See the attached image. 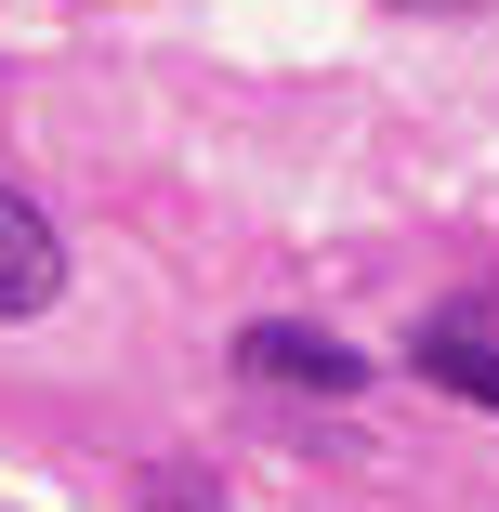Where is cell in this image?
I'll list each match as a JSON object with an SVG mask.
<instances>
[{
  "mask_svg": "<svg viewBox=\"0 0 499 512\" xmlns=\"http://www.w3.org/2000/svg\"><path fill=\"white\" fill-rule=\"evenodd\" d=\"M237 368H250V381H276V394H368V355H355L342 329H303V316L237 329Z\"/></svg>",
  "mask_w": 499,
  "mask_h": 512,
  "instance_id": "6da1fadb",
  "label": "cell"
},
{
  "mask_svg": "<svg viewBox=\"0 0 499 512\" xmlns=\"http://www.w3.org/2000/svg\"><path fill=\"white\" fill-rule=\"evenodd\" d=\"M53 289H66V237H53V211L0 171V329L14 316H53Z\"/></svg>",
  "mask_w": 499,
  "mask_h": 512,
  "instance_id": "7a4b0ae2",
  "label": "cell"
},
{
  "mask_svg": "<svg viewBox=\"0 0 499 512\" xmlns=\"http://www.w3.org/2000/svg\"><path fill=\"white\" fill-rule=\"evenodd\" d=\"M408 368H421V381H447V394H473V407H499V342H486V329H421V342H408Z\"/></svg>",
  "mask_w": 499,
  "mask_h": 512,
  "instance_id": "3957f363",
  "label": "cell"
},
{
  "mask_svg": "<svg viewBox=\"0 0 499 512\" xmlns=\"http://www.w3.org/2000/svg\"><path fill=\"white\" fill-rule=\"evenodd\" d=\"M394 14H486V0H394Z\"/></svg>",
  "mask_w": 499,
  "mask_h": 512,
  "instance_id": "277c9868",
  "label": "cell"
}]
</instances>
